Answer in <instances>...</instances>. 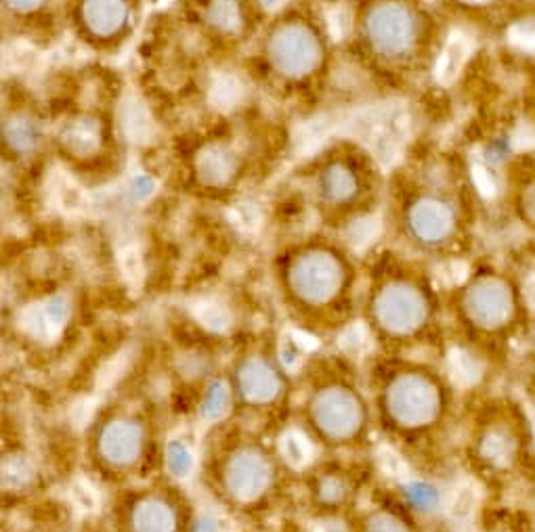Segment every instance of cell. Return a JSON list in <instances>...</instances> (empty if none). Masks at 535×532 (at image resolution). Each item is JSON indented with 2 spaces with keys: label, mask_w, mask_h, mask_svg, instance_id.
I'll return each mask as SVG.
<instances>
[{
  "label": "cell",
  "mask_w": 535,
  "mask_h": 532,
  "mask_svg": "<svg viewBox=\"0 0 535 532\" xmlns=\"http://www.w3.org/2000/svg\"><path fill=\"white\" fill-rule=\"evenodd\" d=\"M292 277L303 296L311 300H324L338 290L340 266L328 254H307L298 260Z\"/></svg>",
  "instance_id": "obj_3"
},
{
  "label": "cell",
  "mask_w": 535,
  "mask_h": 532,
  "mask_svg": "<svg viewBox=\"0 0 535 532\" xmlns=\"http://www.w3.org/2000/svg\"><path fill=\"white\" fill-rule=\"evenodd\" d=\"M5 137H7V143L19 151V153H26V151H32L34 145H36V128L32 122L24 120V118H17V120H11L5 128Z\"/></svg>",
  "instance_id": "obj_14"
},
{
  "label": "cell",
  "mask_w": 535,
  "mask_h": 532,
  "mask_svg": "<svg viewBox=\"0 0 535 532\" xmlns=\"http://www.w3.org/2000/svg\"><path fill=\"white\" fill-rule=\"evenodd\" d=\"M122 126L128 139L135 143H143L152 137V120H149L145 105L137 99H126L122 107Z\"/></svg>",
  "instance_id": "obj_10"
},
{
  "label": "cell",
  "mask_w": 535,
  "mask_h": 532,
  "mask_svg": "<svg viewBox=\"0 0 535 532\" xmlns=\"http://www.w3.org/2000/svg\"><path fill=\"white\" fill-rule=\"evenodd\" d=\"M321 191H324L330 202H345V199L355 195L357 181L349 168L330 166L324 176H321Z\"/></svg>",
  "instance_id": "obj_8"
},
{
  "label": "cell",
  "mask_w": 535,
  "mask_h": 532,
  "mask_svg": "<svg viewBox=\"0 0 535 532\" xmlns=\"http://www.w3.org/2000/svg\"><path fill=\"white\" fill-rule=\"evenodd\" d=\"M208 19L212 28L221 32H238L242 28V11L235 0H212Z\"/></svg>",
  "instance_id": "obj_13"
},
{
  "label": "cell",
  "mask_w": 535,
  "mask_h": 532,
  "mask_svg": "<svg viewBox=\"0 0 535 532\" xmlns=\"http://www.w3.org/2000/svg\"><path fill=\"white\" fill-rule=\"evenodd\" d=\"M7 3L15 9H21V11H28V9H34L38 7L42 0H7Z\"/></svg>",
  "instance_id": "obj_20"
},
{
  "label": "cell",
  "mask_w": 535,
  "mask_h": 532,
  "mask_svg": "<svg viewBox=\"0 0 535 532\" xmlns=\"http://www.w3.org/2000/svg\"><path fill=\"white\" fill-rule=\"evenodd\" d=\"M265 7H277V5H282L284 0H263Z\"/></svg>",
  "instance_id": "obj_24"
},
{
  "label": "cell",
  "mask_w": 535,
  "mask_h": 532,
  "mask_svg": "<svg viewBox=\"0 0 535 532\" xmlns=\"http://www.w3.org/2000/svg\"><path fill=\"white\" fill-rule=\"evenodd\" d=\"M466 55H468V42L464 36L460 34H454L452 38H449L447 42V47L441 55V61H439V78L443 82H449V80H454L460 70H462V65L466 61Z\"/></svg>",
  "instance_id": "obj_12"
},
{
  "label": "cell",
  "mask_w": 535,
  "mask_h": 532,
  "mask_svg": "<svg viewBox=\"0 0 535 532\" xmlns=\"http://www.w3.org/2000/svg\"><path fill=\"white\" fill-rule=\"evenodd\" d=\"M166 461L170 472L179 478H185L191 472V465H194V457H191L189 449L181 445V442H170L166 449Z\"/></svg>",
  "instance_id": "obj_16"
},
{
  "label": "cell",
  "mask_w": 535,
  "mask_h": 532,
  "mask_svg": "<svg viewBox=\"0 0 535 532\" xmlns=\"http://www.w3.org/2000/svg\"><path fill=\"white\" fill-rule=\"evenodd\" d=\"M214 101L221 107H229L233 103L240 101V84L233 78L219 80L217 86H214Z\"/></svg>",
  "instance_id": "obj_18"
},
{
  "label": "cell",
  "mask_w": 535,
  "mask_h": 532,
  "mask_svg": "<svg viewBox=\"0 0 535 532\" xmlns=\"http://www.w3.org/2000/svg\"><path fill=\"white\" fill-rule=\"evenodd\" d=\"M154 191H156L154 179H149V176H145V174L135 176V179L128 183V193H131L137 202H141V199H147L149 195H154Z\"/></svg>",
  "instance_id": "obj_19"
},
{
  "label": "cell",
  "mask_w": 535,
  "mask_h": 532,
  "mask_svg": "<svg viewBox=\"0 0 535 532\" xmlns=\"http://www.w3.org/2000/svg\"><path fill=\"white\" fill-rule=\"evenodd\" d=\"M368 38L372 47L387 57L408 55L416 42L414 11L403 3H382L368 17Z\"/></svg>",
  "instance_id": "obj_1"
},
{
  "label": "cell",
  "mask_w": 535,
  "mask_h": 532,
  "mask_svg": "<svg viewBox=\"0 0 535 532\" xmlns=\"http://www.w3.org/2000/svg\"><path fill=\"white\" fill-rule=\"evenodd\" d=\"M227 409V392L221 384H214L208 394H206V401L202 405V411L208 419H217L225 413Z\"/></svg>",
  "instance_id": "obj_17"
},
{
  "label": "cell",
  "mask_w": 535,
  "mask_h": 532,
  "mask_svg": "<svg viewBox=\"0 0 535 532\" xmlns=\"http://www.w3.org/2000/svg\"><path fill=\"white\" fill-rule=\"evenodd\" d=\"M84 21L95 34H114L124 26L126 5L122 0H87L84 3Z\"/></svg>",
  "instance_id": "obj_6"
},
{
  "label": "cell",
  "mask_w": 535,
  "mask_h": 532,
  "mask_svg": "<svg viewBox=\"0 0 535 532\" xmlns=\"http://www.w3.org/2000/svg\"><path fill=\"white\" fill-rule=\"evenodd\" d=\"M460 3L466 5H473V7H487V5H494L496 0H460Z\"/></svg>",
  "instance_id": "obj_22"
},
{
  "label": "cell",
  "mask_w": 535,
  "mask_h": 532,
  "mask_svg": "<svg viewBox=\"0 0 535 532\" xmlns=\"http://www.w3.org/2000/svg\"><path fill=\"white\" fill-rule=\"evenodd\" d=\"M61 141L76 153L87 155L99 145V130L93 120H76L61 130Z\"/></svg>",
  "instance_id": "obj_9"
},
{
  "label": "cell",
  "mask_w": 535,
  "mask_h": 532,
  "mask_svg": "<svg viewBox=\"0 0 535 532\" xmlns=\"http://www.w3.org/2000/svg\"><path fill=\"white\" fill-rule=\"evenodd\" d=\"M454 227V212L441 199L424 197L410 208V229L424 241H441Z\"/></svg>",
  "instance_id": "obj_4"
},
{
  "label": "cell",
  "mask_w": 535,
  "mask_h": 532,
  "mask_svg": "<svg viewBox=\"0 0 535 532\" xmlns=\"http://www.w3.org/2000/svg\"><path fill=\"white\" fill-rule=\"evenodd\" d=\"M271 59L286 76H305L319 61V44L303 28H284L271 40Z\"/></svg>",
  "instance_id": "obj_2"
},
{
  "label": "cell",
  "mask_w": 535,
  "mask_h": 532,
  "mask_svg": "<svg viewBox=\"0 0 535 532\" xmlns=\"http://www.w3.org/2000/svg\"><path fill=\"white\" fill-rule=\"evenodd\" d=\"M330 128H332V124L328 120H317V122H309L307 126H303L296 135L298 153H307L313 147H317L321 143V139L328 135Z\"/></svg>",
  "instance_id": "obj_15"
},
{
  "label": "cell",
  "mask_w": 535,
  "mask_h": 532,
  "mask_svg": "<svg viewBox=\"0 0 535 532\" xmlns=\"http://www.w3.org/2000/svg\"><path fill=\"white\" fill-rule=\"evenodd\" d=\"M49 183L55 202L63 212H78L84 204H87V197H84L82 189L74 181H70L66 174L53 172Z\"/></svg>",
  "instance_id": "obj_11"
},
{
  "label": "cell",
  "mask_w": 535,
  "mask_h": 532,
  "mask_svg": "<svg viewBox=\"0 0 535 532\" xmlns=\"http://www.w3.org/2000/svg\"><path fill=\"white\" fill-rule=\"evenodd\" d=\"M525 208L531 218H535V185H531L525 193Z\"/></svg>",
  "instance_id": "obj_21"
},
{
  "label": "cell",
  "mask_w": 535,
  "mask_h": 532,
  "mask_svg": "<svg viewBox=\"0 0 535 532\" xmlns=\"http://www.w3.org/2000/svg\"><path fill=\"white\" fill-rule=\"evenodd\" d=\"M198 532H214V524L202 520V522H198Z\"/></svg>",
  "instance_id": "obj_23"
},
{
  "label": "cell",
  "mask_w": 535,
  "mask_h": 532,
  "mask_svg": "<svg viewBox=\"0 0 535 532\" xmlns=\"http://www.w3.org/2000/svg\"><path fill=\"white\" fill-rule=\"evenodd\" d=\"M235 168H238V158L225 147H208L198 158V174L208 185L221 187L229 183L233 179Z\"/></svg>",
  "instance_id": "obj_7"
},
{
  "label": "cell",
  "mask_w": 535,
  "mask_h": 532,
  "mask_svg": "<svg viewBox=\"0 0 535 532\" xmlns=\"http://www.w3.org/2000/svg\"><path fill=\"white\" fill-rule=\"evenodd\" d=\"M378 313L384 317V321L405 325L414 319H420L422 300L410 287H389V290H384L380 296Z\"/></svg>",
  "instance_id": "obj_5"
}]
</instances>
